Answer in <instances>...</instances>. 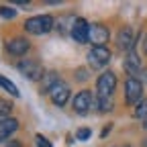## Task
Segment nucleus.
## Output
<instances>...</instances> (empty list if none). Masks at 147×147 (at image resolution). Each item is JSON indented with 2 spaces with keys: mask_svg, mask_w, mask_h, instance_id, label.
I'll return each mask as SVG.
<instances>
[{
  "mask_svg": "<svg viewBox=\"0 0 147 147\" xmlns=\"http://www.w3.org/2000/svg\"><path fill=\"white\" fill-rule=\"evenodd\" d=\"M53 29V16L49 14H39V16H31L25 21V31L31 35H45Z\"/></svg>",
  "mask_w": 147,
  "mask_h": 147,
  "instance_id": "nucleus-1",
  "label": "nucleus"
},
{
  "mask_svg": "<svg viewBox=\"0 0 147 147\" xmlns=\"http://www.w3.org/2000/svg\"><path fill=\"white\" fill-rule=\"evenodd\" d=\"M117 88V76L113 71H104L98 76L96 80V92H98V98H110L113 92Z\"/></svg>",
  "mask_w": 147,
  "mask_h": 147,
  "instance_id": "nucleus-2",
  "label": "nucleus"
},
{
  "mask_svg": "<svg viewBox=\"0 0 147 147\" xmlns=\"http://www.w3.org/2000/svg\"><path fill=\"white\" fill-rule=\"evenodd\" d=\"M16 69L21 71L25 78H29V80H41L45 76V74H43V65L37 59H21L16 63Z\"/></svg>",
  "mask_w": 147,
  "mask_h": 147,
  "instance_id": "nucleus-3",
  "label": "nucleus"
},
{
  "mask_svg": "<svg viewBox=\"0 0 147 147\" xmlns=\"http://www.w3.org/2000/svg\"><path fill=\"white\" fill-rule=\"evenodd\" d=\"M125 100L127 104H139L143 100V84L137 78H129L125 84Z\"/></svg>",
  "mask_w": 147,
  "mask_h": 147,
  "instance_id": "nucleus-4",
  "label": "nucleus"
},
{
  "mask_svg": "<svg viewBox=\"0 0 147 147\" xmlns=\"http://www.w3.org/2000/svg\"><path fill=\"white\" fill-rule=\"evenodd\" d=\"M110 61V51L106 47H92L88 53V63L94 67V69H102L106 67Z\"/></svg>",
  "mask_w": 147,
  "mask_h": 147,
  "instance_id": "nucleus-5",
  "label": "nucleus"
},
{
  "mask_svg": "<svg viewBox=\"0 0 147 147\" xmlns=\"http://www.w3.org/2000/svg\"><path fill=\"white\" fill-rule=\"evenodd\" d=\"M94 96H92V92L90 90H82L76 94V98H74L71 106H74V113H78V115H86L88 113V108L94 104Z\"/></svg>",
  "mask_w": 147,
  "mask_h": 147,
  "instance_id": "nucleus-6",
  "label": "nucleus"
},
{
  "mask_svg": "<svg viewBox=\"0 0 147 147\" xmlns=\"http://www.w3.org/2000/svg\"><path fill=\"white\" fill-rule=\"evenodd\" d=\"M108 29L100 23H94V25H90V43L94 45V47H104V43H108Z\"/></svg>",
  "mask_w": 147,
  "mask_h": 147,
  "instance_id": "nucleus-7",
  "label": "nucleus"
},
{
  "mask_svg": "<svg viewBox=\"0 0 147 147\" xmlns=\"http://www.w3.org/2000/svg\"><path fill=\"white\" fill-rule=\"evenodd\" d=\"M49 98H51V102H53L55 106H63V104L67 102V98H69V86H67L65 82L55 84V86L51 88V92H49Z\"/></svg>",
  "mask_w": 147,
  "mask_h": 147,
  "instance_id": "nucleus-8",
  "label": "nucleus"
},
{
  "mask_svg": "<svg viewBox=\"0 0 147 147\" xmlns=\"http://www.w3.org/2000/svg\"><path fill=\"white\" fill-rule=\"evenodd\" d=\"M71 37L76 43H88L90 39V25L86 18H76V25L71 29Z\"/></svg>",
  "mask_w": 147,
  "mask_h": 147,
  "instance_id": "nucleus-9",
  "label": "nucleus"
},
{
  "mask_svg": "<svg viewBox=\"0 0 147 147\" xmlns=\"http://www.w3.org/2000/svg\"><path fill=\"white\" fill-rule=\"evenodd\" d=\"M29 41L27 39H23V37H14V39H10L8 43H6V51L10 53V55H25L27 51H29Z\"/></svg>",
  "mask_w": 147,
  "mask_h": 147,
  "instance_id": "nucleus-10",
  "label": "nucleus"
},
{
  "mask_svg": "<svg viewBox=\"0 0 147 147\" xmlns=\"http://www.w3.org/2000/svg\"><path fill=\"white\" fill-rule=\"evenodd\" d=\"M117 43L123 51H133V31H131V27H125V29L119 31Z\"/></svg>",
  "mask_w": 147,
  "mask_h": 147,
  "instance_id": "nucleus-11",
  "label": "nucleus"
},
{
  "mask_svg": "<svg viewBox=\"0 0 147 147\" xmlns=\"http://www.w3.org/2000/svg\"><path fill=\"white\" fill-rule=\"evenodd\" d=\"M16 129H18V121H16V119L0 121V141L10 139V135H14V133H16Z\"/></svg>",
  "mask_w": 147,
  "mask_h": 147,
  "instance_id": "nucleus-12",
  "label": "nucleus"
},
{
  "mask_svg": "<svg viewBox=\"0 0 147 147\" xmlns=\"http://www.w3.org/2000/svg\"><path fill=\"white\" fill-rule=\"evenodd\" d=\"M125 69H127L129 74H137V71L141 69V59L137 57L135 49H133V51H129L127 59H125Z\"/></svg>",
  "mask_w": 147,
  "mask_h": 147,
  "instance_id": "nucleus-13",
  "label": "nucleus"
},
{
  "mask_svg": "<svg viewBox=\"0 0 147 147\" xmlns=\"http://www.w3.org/2000/svg\"><path fill=\"white\" fill-rule=\"evenodd\" d=\"M61 80H59V76L55 71H49V74H45L43 76V82H41V92H45V94H49L51 92V88L55 86V84H59Z\"/></svg>",
  "mask_w": 147,
  "mask_h": 147,
  "instance_id": "nucleus-14",
  "label": "nucleus"
},
{
  "mask_svg": "<svg viewBox=\"0 0 147 147\" xmlns=\"http://www.w3.org/2000/svg\"><path fill=\"white\" fill-rule=\"evenodd\" d=\"M74 25H76V16H63L61 21H59V33H69L71 35V29H74Z\"/></svg>",
  "mask_w": 147,
  "mask_h": 147,
  "instance_id": "nucleus-15",
  "label": "nucleus"
},
{
  "mask_svg": "<svg viewBox=\"0 0 147 147\" xmlns=\"http://www.w3.org/2000/svg\"><path fill=\"white\" fill-rule=\"evenodd\" d=\"M0 86H2L6 92H10V96H14V98L21 96V92H18V88L14 86V82H10V80L4 78V76H0Z\"/></svg>",
  "mask_w": 147,
  "mask_h": 147,
  "instance_id": "nucleus-16",
  "label": "nucleus"
},
{
  "mask_svg": "<svg viewBox=\"0 0 147 147\" xmlns=\"http://www.w3.org/2000/svg\"><path fill=\"white\" fill-rule=\"evenodd\" d=\"M10 110H12V104H10L8 100H2V98H0V121L10 119Z\"/></svg>",
  "mask_w": 147,
  "mask_h": 147,
  "instance_id": "nucleus-17",
  "label": "nucleus"
},
{
  "mask_svg": "<svg viewBox=\"0 0 147 147\" xmlns=\"http://www.w3.org/2000/svg\"><path fill=\"white\" fill-rule=\"evenodd\" d=\"M135 117L147 121V98H143V100L137 104V108H135Z\"/></svg>",
  "mask_w": 147,
  "mask_h": 147,
  "instance_id": "nucleus-18",
  "label": "nucleus"
},
{
  "mask_svg": "<svg viewBox=\"0 0 147 147\" xmlns=\"http://www.w3.org/2000/svg\"><path fill=\"white\" fill-rule=\"evenodd\" d=\"M96 104H98V108H100V113L113 110V102H110V98H96Z\"/></svg>",
  "mask_w": 147,
  "mask_h": 147,
  "instance_id": "nucleus-19",
  "label": "nucleus"
},
{
  "mask_svg": "<svg viewBox=\"0 0 147 147\" xmlns=\"http://www.w3.org/2000/svg\"><path fill=\"white\" fill-rule=\"evenodd\" d=\"M0 16H2V18H14L16 10L12 6H0Z\"/></svg>",
  "mask_w": 147,
  "mask_h": 147,
  "instance_id": "nucleus-20",
  "label": "nucleus"
},
{
  "mask_svg": "<svg viewBox=\"0 0 147 147\" xmlns=\"http://www.w3.org/2000/svg\"><path fill=\"white\" fill-rule=\"evenodd\" d=\"M90 135H92V131H90V129H78V131H76V139H80V141H86V139H90Z\"/></svg>",
  "mask_w": 147,
  "mask_h": 147,
  "instance_id": "nucleus-21",
  "label": "nucleus"
},
{
  "mask_svg": "<svg viewBox=\"0 0 147 147\" xmlns=\"http://www.w3.org/2000/svg\"><path fill=\"white\" fill-rule=\"evenodd\" d=\"M35 139H37V147H53V145L49 143V139H45L43 135H37Z\"/></svg>",
  "mask_w": 147,
  "mask_h": 147,
  "instance_id": "nucleus-22",
  "label": "nucleus"
},
{
  "mask_svg": "<svg viewBox=\"0 0 147 147\" xmlns=\"http://www.w3.org/2000/svg\"><path fill=\"white\" fill-rule=\"evenodd\" d=\"M4 147H21V141H16V139H10Z\"/></svg>",
  "mask_w": 147,
  "mask_h": 147,
  "instance_id": "nucleus-23",
  "label": "nucleus"
},
{
  "mask_svg": "<svg viewBox=\"0 0 147 147\" xmlns=\"http://www.w3.org/2000/svg\"><path fill=\"white\" fill-rule=\"evenodd\" d=\"M110 129H113V127H110V125H108V127H104V129H102V133H100V135H102V137H106V135L110 133Z\"/></svg>",
  "mask_w": 147,
  "mask_h": 147,
  "instance_id": "nucleus-24",
  "label": "nucleus"
},
{
  "mask_svg": "<svg viewBox=\"0 0 147 147\" xmlns=\"http://www.w3.org/2000/svg\"><path fill=\"white\" fill-rule=\"evenodd\" d=\"M78 74H80V80H86V71L84 69H78Z\"/></svg>",
  "mask_w": 147,
  "mask_h": 147,
  "instance_id": "nucleus-25",
  "label": "nucleus"
},
{
  "mask_svg": "<svg viewBox=\"0 0 147 147\" xmlns=\"http://www.w3.org/2000/svg\"><path fill=\"white\" fill-rule=\"evenodd\" d=\"M145 53H147V37H145Z\"/></svg>",
  "mask_w": 147,
  "mask_h": 147,
  "instance_id": "nucleus-26",
  "label": "nucleus"
},
{
  "mask_svg": "<svg viewBox=\"0 0 147 147\" xmlns=\"http://www.w3.org/2000/svg\"><path fill=\"white\" fill-rule=\"evenodd\" d=\"M143 127H145V129H147V121H145V125H143Z\"/></svg>",
  "mask_w": 147,
  "mask_h": 147,
  "instance_id": "nucleus-27",
  "label": "nucleus"
},
{
  "mask_svg": "<svg viewBox=\"0 0 147 147\" xmlns=\"http://www.w3.org/2000/svg\"><path fill=\"white\" fill-rule=\"evenodd\" d=\"M145 147H147V141H145Z\"/></svg>",
  "mask_w": 147,
  "mask_h": 147,
  "instance_id": "nucleus-28",
  "label": "nucleus"
}]
</instances>
